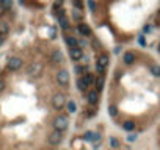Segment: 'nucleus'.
Wrapping results in <instances>:
<instances>
[{"instance_id":"nucleus-20","label":"nucleus","mask_w":160,"mask_h":150,"mask_svg":"<svg viewBox=\"0 0 160 150\" xmlns=\"http://www.w3.org/2000/svg\"><path fill=\"white\" fill-rule=\"evenodd\" d=\"M118 113H119V110H118V106L115 105V103H110L108 105V114H110L112 117H116Z\"/></svg>"},{"instance_id":"nucleus-12","label":"nucleus","mask_w":160,"mask_h":150,"mask_svg":"<svg viewBox=\"0 0 160 150\" xmlns=\"http://www.w3.org/2000/svg\"><path fill=\"white\" fill-rule=\"evenodd\" d=\"M65 41H66V44H68V47H69V49L80 47V45H79V41H77V38H74V36H71V35H66V36H65Z\"/></svg>"},{"instance_id":"nucleus-17","label":"nucleus","mask_w":160,"mask_h":150,"mask_svg":"<svg viewBox=\"0 0 160 150\" xmlns=\"http://www.w3.org/2000/svg\"><path fill=\"white\" fill-rule=\"evenodd\" d=\"M75 85H77V88H79V91H80V92H85V91L90 88V86H88V85H86L85 81H83V78H82V77H80L79 80H77V83H75Z\"/></svg>"},{"instance_id":"nucleus-21","label":"nucleus","mask_w":160,"mask_h":150,"mask_svg":"<svg viewBox=\"0 0 160 150\" xmlns=\"http://www.w3.org/2000/svg\"><path fill=\"white\" fill-rule=\"evenodd\" d=\"M149 70H151V74H152L154 77H160V66L159 64H152L149 67Z\"/></svg>"},{"instance_id":"nucleus-4","label":"nucleus","mask_w":160,"mask_h":150,"mask_svg":"<svg viewBox=\"0 0 160 150\" xmlns=\"http://www.w3.org/2000/svg\"><path fill=\"white\" fill-rule=\"evenodd\" d=\"M55 80L61 88H66V86L69 85V72H68L66 69H60L55 75Z\"/></svg>"},{"instance_id":"nucleus-18","label":"nucleus","mask_w":160,"mask_h":150,"mask_svg":"<svg viewBox=\"0 0 160 150\" xmlns=\"http://www.w3.org/2000/svg\"><path fill=\"white\" fill-rule=\"evenodd\" d=\"M66 110H68V113H75L77 111V103L74 102V100H69V102L66 103Z\"/></svg>"},{"instance_id":"nucleus-15","label":"nucleus","mask_w":160,"mask_h":150,"mask_svg":"<svg viewBox=\"0 0 160 150\" xmlns=\"http://www.w3.org/2000/svg\"><path fill=\"white\" fill-rule=\"evenodd\" d=\"M13 6V0H0V11H8Z\"/></svg>"},{"instance_id":"nucleus-11","label":"nucleus","mask_w":160,"mask_h":150,"mask_svg":"<svg viewBox=\"0 0 160 150\" xmlns=\"http://www.w3.org/2000/svg\"><path fill=\"white\" fill-rule=\"evenodd\" d=\"M61 61H63L61 50H53L52 56H50V63H52V64H58V63H61Z\"/></svg>"},{"instance_id":"nucleus-9","label":"nucleus","mask_w":160,"mask_h":150,"mask_svg":"<svg viewBox=\"0 0 160 150\" xmlns=\"http://www.w3.org/2000/svg\"><path fill=\"white\" fill-rule=\"evenodd\" d=\"M58 24H60V27H61V30H69L71 28V24H69V19H68L66 17V14L65 13H60V14H58Z\"/></svg>"},{"instance_id":"nucleus-6","label":"nucleus","mask_w":160,"mask_h":150,"mask_svg":"<svg viewBox=\"0 0 160 150\" xmlns=\"http://www.w3.org/2000/svg\"><path fill=\"white\" fill-rule=\"evenodd\" d=\"M41 72H43V64H41V63H31L28 66V69H27V74L31 75V77L41 75Z\"/></svg>"},{"instance_id":"nucleus-30","label":"nucleus","mask_w":160,"mask_h":150,"mask_svg":"<svg viewBox=\"0 0 160 150\" xmlns=\"http://www.w3.org/2000/svg\"><path fill=\"white\" fill-rule=\"evenodd\" d=\"M157 52L160 53V42H159V45H157Z\"/></svg>"},{"instance_id":"nucleus-26","label":"nucleus","mask_w":160,"mask_h":150,"mask_svg":"<svg viewBox=\"0 0 160 150\" xmlns=\"http://www.w3.org/2000/svg\"><path fill=\"white\" fill-rule=\"evenodd\" d=\"M74 5H75L77 10H82V8H83V3H82V0H74Z\"/></svg>"},{"instance_id":"nucleus-19","label":"nucleus","mask_w":160,"mask_h":150,"mask_svg":"<svg viewBox=\"0 0 160 150\" xmlns=\"http://www.w3.org/2000/svg\"><path fill=\"white\" fill-rule=\"evenodd\" d=\"M104 83H105V80H104V75H97V78H96L94 81V85H96V89L100 91L104 88Z\"/></svg>"},{"instance_id":"nucleus-3","label":"nucleus","mask_w":160,"mask_h":150,"mask_svg":"<svg viewBox=\"0 0 160 150\" xmlns=\"http://www.w3.org/2000/svg\"><path fill=\"white\" fill-rule=\"evenodd\" d=\"M108 55L107 53H100L97 56V60H96V72H97V75H104V72L107 70L108 67Z\"/></svg>"},{"instance_id":"nucleus-27","label":"nucleus","mask_w":160,"mask_h":150,"mask_svg":"<svg viewBox=\"0 0 160 150\" xmlns=\"http://www.w3.org/2000/svg\"><path fill=\"white\" fill-rule=\"evenodd\" d=\"M151 30H152V27H151V25H146L144 28H143V31H144V33H149Z\"/></svg>"},{"instance_id":"nucleus-22","label":"nucleus","mask_w":160,"mask_h":150,"mask_svg":"<svg viewBox=\"0 0 160 150\" xmlns=\"http://www.w3.org/2000/svg\"><path fill=\"white\" fill-rule=\"evenodd\" d=\"M8 31H10V25L6 24V22H2V24H0V35H8Z\"/></svg>"},{"instance_id":"nucleus-5","label":"nucleus","mask_w":160,"mask_h":150,"mask_svg":"<svg viewBox=\"0 0 160 150\" xmlns=\"http://www.w3.org/2000/svg\"><path fill=\"white\" fill-rule=\"evenodd\" d=\"M6 67H8V69H10L11 72L19 70L21 67H22V58H19V56H13V58H10V60H8Z\"/></svg>"},{"instance_id":"nucleus-10","label":"nucleus","mask_w":160,"mask_h":150,"mask_svg":"<svg viewBox=\"0 0 160 150\" xmlns=\"http://www.w3.org/2000/svg\"><path fill=\"white\" fill-rule=\"evenodd\" d=\"M79 33L82 36H85V38H90V36L93 35V31H91V27L86 24V22H80L79 24Z\"/></svg>"},{"instance_id":"nucleus-23","label":"nucleus","mask_w":160,"mask_h":150,"mask_svg":"<svg viewBox=\"0 0 160 150\" xmlns=\"http://www.w3.org/2000/svg\"><path fill=\"white\" fill-rule=\"evenodd\" d=\"M72 17H74L75 22H79V24H80V22H82V17H83V16H82V13H80L79 10H74V11H72Z\"/></svg>"},{"instance_id":"nucleus-2","label":"nucleus","mask_w":160,"mask_h":150,"mask_svg":"<svg viewBox=\"0 0 160 150\" xmlns=\"http://www.w3.org/2000/svg\"><path fill=\"white\" fill-rule=\"evenodd\" d=\"M50 103H52V106H53V110L60 113L63 108H66V97H65V94H61V92H57V94H53V97L52 100H50Z\"/></svg>"},{"instance_id":"nucleus-28","label":"nucleus","mask_w":160,"mask_h":150,"mask_svg":"<svg viewBox=\"0 0 160 150\" xmlns=\"http://www.w3.org/2000/svg\"><path fill=\"white\" fill-rule=\"evenodd\" d=\"M3 88H5V83H3V80H0V92L3 91Z\"/></svg>"},{"instance_id":"nucleus-24","label":"nucleus","mask_w":160,"mask_h":150,"mask_svg":"<svg viewBox=\"0 0 160 150\" xmlns=\"http://www.w3.org/2000/svg\"><path fill=\"white\" fill-rule=\"evenodd\" d=\"M138 44L141 45V47H146V39H144V36H143V35H140V36H138Z\"/></svg>"},{"instance_id":"nucleus-29","label":"nucleus","mask_w":160,"mask_h":150,"mask_svg":"<svg viewBox=\"0 0 160 150\" xmlns=\"http://www.w3.org/2000/svg\"><path fill=\"white\" fill-rule=\"evenodd\" d=\"M3 41H5V36H3V35H0V45L3 44Z\"/></svg>"},{"instance_id":"nucleus-14","label":"nucleus","mask_w":160,"mask_h":150,"mask_svg":"<svg viewBox=\"0 0 160 150\" xmlns=\"http://www.w3.org/2000/svg\"><path fill=\"white\" fill-rule=\"evenodd\" d=\"M121 127H122V130L127 131V133H132V131H135V128H137V125H135L134 120H124L121 124Z\"/></svg>"},{"instance_id":"nucleus-16","label":"nucleus","mask_w":160,"mask_h":150,"mask_svg":"<svg viewBox=\"0 0 160 150\" xmlns=\"http://www.w3.org/2000/svg\"><path fill=\"white\" fill-rule=\"evenodd\" d=\"M82 78H83V81H85V83L88 85V86H91V85H93L94 81H96L94 75H93V74H90V72H86V74H85L83 77H82Z\"/></svg>"},{"instance_id":"nucleus-13","label":"nucleus","mask_w":160,"mask_h":150,"mask_svg":"<svg viewBox=\"0 0 160 150\" xmlns=\"http://www.w3.org/2000/svg\"><path fill=\"white\" fill-rule=\"evenodd\" d=\"M122 63H124L126 66H130L135 63V55L132 52H126L124 55H122Z\"/></svg>"},{"instance_id":"nucleus-8","label":"nucleus","mask_w":160,"mask_h":150,"mask_svg":"<svg viewBox=\"0 0 160 150\" xmlns=\"http://www.w3.org/2000/svg\"><path fill=\"white\" fill-rule=\"evenodd\" d=\"M97 100H99V91L97 89L88 91V94H86V102H88L90 105H96Z\"/></svg>"},{"instance_id":"nucleus-7","label":"nucleus","mask_w":160,"mask_h":150,"mask_svg":"<svg viewBox=\"0 0 160 150\" xmlns=\"http://www.w3.org/2000/svg\"><path fill=\"white\" fill-rule=\"evenodd\" d=\"M69 56L72 61H80L83 58V49L82 47H74V49H69Z\"/></svg>"},{"instance_id":"nucleus-25","label":"nucleus","mask_w":160,"mask_h":150,"mask_svg":"<svg viewBox=\"0 0 160 150\" xmlns=\"http://www.w3.org/2000/svg\"><path fill=\"white\" fill-rule=\"evenodd\" d=\"M88 5H90V8H91V11H96V10H97V6H96V2H94V0H88Z\"/></svg>"},{"instance_id":"nucleus-1","label":"nucleus","mask_w":160,"mask_h":150,"mask_svg":"<svg viewBox=\"0 0 160 150\" xmlns=\"http://www.w3.org/2000/svg\"><path fill=\"white\" fill-rule=\"evenodd\" d=\"M69 127V117L63 113H58V114L53 117V122H52V130H57V131H61L65 133Z\"/></svg>"}]
</instances>
